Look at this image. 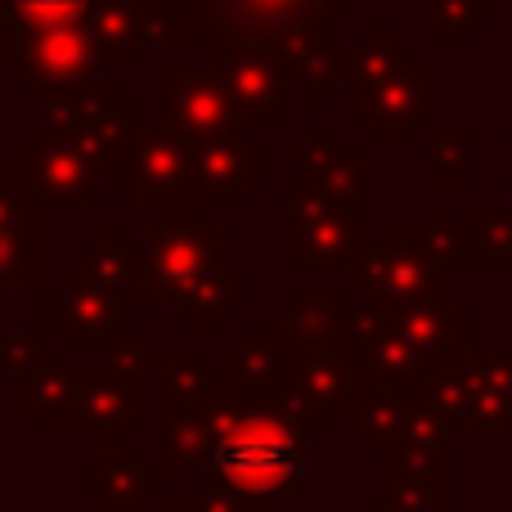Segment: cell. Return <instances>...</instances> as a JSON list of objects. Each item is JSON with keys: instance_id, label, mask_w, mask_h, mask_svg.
<instances>
[{"instance_id": "cell-10", "label": "cell", "mask_w": 512, "mask_h": 512, "mask_svg": "<svg viewBox=\"0 0 512 512\" xmlns=\"http://www.w3.org/2000/svg\"><path fill=\"white\" fill-rule=\"evenodd\" d=\"M14 59L23 68V81H41V86L45 81H95L104 68V54L86 18L18 36Z\"/></svg>"}, {"instance_id": "cell-33", "label": "cell", "mask_w": 512, "mask_h": 512, "mask_svg": "<svg viewBox=\"0 0 512 512\" xmlns=\"http://www.w3.org/2000/svg\"><path fill=\"white\" fill-rule=\"evenodd\" d=\"M95 0H0V18L5 27L18 36L27 32H45V27H59V23H77V18L90 14Z\"/></svg>"}, {"instance_id": "cell-16", "label": "cell", "mask_w": 512, "mask_h": 512, "mask_svg": "<svg viewBox=\"0 0 512 512\" xmlns=\"http://www.w3.org/2000/svg\"><path fill=\"white\" fill-rule=\"evenodd\" d=\"M144 391L135 369H108V373H81L77 378V427L95 432H135L144 423Z\"/></svg>"}, {"instance_id": "cell-35", "label": "cell", "mask_w": 512, "mask_h": 512, "mask_svg": "<svg viewBox=\"0 0 512 512\" xmlns=\"http://www.w3.org/2000/svg\"><path fill=\"white\" fill-rule=\"evenodd\" d=\"M140 41L149 45H185L194 41V23H189L185 0L180 5H140Z\"/></svg>"}, {"instance_id": "cell-42", "label": "cell", "mask_w": 512, "mask_h": 512, "mask_svg": "<svg viewBox=\"0 0 512 512\" xmlns=\"http://www.w3.org/2000/svg\"><path fill=\"white\" fill-rule=\"evenodd\" d=\"M0 176H5V167H0Z\"/></svg>"}, {"instance_id": "cell-30", "label": "cell", "mask_w": 512, "mask_h": 512, "mask_svg": "<svg viewBox=\"0 0 512 512\" xmlns=\"http://www.w3.org/2000/svg\"><path fill=\"white\" fill-rule=\"evenodd\" d=\"M243 292H248L243 270H221V265H216V270L185 297V324L189 328H221L225 315L243 306Z\"/></svg>"}, {"instance_id": "cell-23", "label": "cell", "mask_w": 512, "mask_h": 512, "mask_svg": "<svg viewBox=\"0 0 512 512\" xmlns=\"http://www.w3.org/2000/svg\"><path fill=\"white\" fill-rule=\"evenodd\" d=\"M472 378V432H504L512 427V355L468 346Z\"/></svg>"}, {"instance_id": "cell-6", "label": "cell", "mask_w": 512, "mask_h": 512, "mask_svg": "<svg viewBox=\"0 0 512 512\" xmlns=\"http://www.w3.org/2000/svg\"><path fill=\"white\" fill-rule=\"evenodd\" d=\"M167 81V108L162 122L180 131L185 140H248V122H243L239 104H234L230 86L216 68H185V63H167L162 68Z\"/></svg>"}, {"instance_id": "cell-40", "label": "cell", "mask_w": 512, "mask_h": 512, "mask_svg": "<svg viewBox=\"0 0 512 512\" xmlns=\"http://www.w3.org/2000/svg\"><path fill=\"white\" fill-rule=\"evenodd\" d=\"M508 149H512V113H508Z\"/></svg>"}, {"instance_id": "cell-36", "label": "cell", "mask_w": 512, "mask_h": 512, "mask_svg": "<svg viewBox=\"0 0 512 512\" xmlns=\"http://www.w3.org/2000/svg\"><path fill=\"white\" fill-rule=\"evenodd\" d=\"M36 360H41V333H14L0 346V364L14 373H23L27 364H36Z\"/></svg>"}, {"instance_id": "cell-19", "label": "cell", "mask_w": 512, "mask_h": 512, "mask_svg": "<svg viewBox=\"0 0 512 512\" xmlns=\"http://www.w3.org/2000/svg\"><path fill=\"white\" fill-rule=\"evenodd\" d=\"M418 405H423V391L418 387H382V382L369 378L351 400H346L342 414H346V427L364 441V450L382 454L391 445V436L405 427V418L414 414Z\"/></svg>"}, {"instance_id": "cell-12", "label": "cell", "mask_w": 512, "mask_h": 512, "mask_svg": "<svg viewBox=\"0 0 512 512\" xmlns=\"http://www.w3.org/2000/svg\"><path fill=\"white\" fill-rule=\"evenodd\" d=\"M126 301L90 270H63L59 279V333L68 346H113L122 337Z\"/></svg>"}, {"instance_id": "cell-43", "label": "cell", "mask_w": 512, "mask_h": 512, "mask_svg": "<svg viewBox=\"0 0 512 512\" xmlns=\"http://www.w3.org/2000/svg\"><path fill=\"white\" fill-rule=\"evenodd\" d=\"M495 5H499V0H495Z\"/></svg>"}, {"instance_id": "cell-5", "label": "cell", "mask_w": 512, "mask_h": 512, "mask_svg": "<svg viewBox=\"0 0 512 512\" xmlns=\"http://www.w3.org/2000/svg\"><path fill=\"white\" fill-rule=\"evenodd\" d=\"M450 270L432 252L414 243H364L346 261V288L364 292L378 306H400V301H450Z\"/></svg>"}, {"instance_id": "cell-24", "label": "cell", "mask_w": 512, "mask_h": 512, "mask_svg": "<svg viewBox=\"0 0 512 512\" xmlns=\"http://www.w3.org/2000/svg\"><path fill=\"white\" fill-rule=\"evenodd\" d=\"M140 5L144 0H95L86 14L95 45L104 63H140L144 41H140Z\"/></svg>"}, {"instance_id": "cell-27", "label": "cell", "mask_w": 512, "mask_h": 512, "mask_svg": "<svg viewBox=\"0 0 512 512\" xmlns=\"http://www.w3.org/2000/svg\"><path fill=\"white\" fill-rule=\"evenodd\" d=\"M423 391V405L436 409V414L450 423V432H463L472 427V378H468V355L459 360H441L423 373L418 382Z\"/></svg>"}, {"instance_id": "cell-31", "label": "cell", "mask_w": 512, "mask_h": 512, "mask_svg": "<svg viewBox=\"0 0 512 512\" xmlns=\"http://www.w3.org/2000/svg\"><path fill=\"white\" fill-rule=\"evenodd\" d=\"M468 265H495L512 270V216L495 207H472L468 212Z\"/></svg>"}, {"instance_id": "cell-18", "label": "cell", "mask_w": 512, "mask_h": 512, "mask_svg": "<svg viewBox=\"0 0 512 512\" xmlns=\"http://www.w3.org/2000/svg\"><path fill=\"white\" fill-rule=\"evenodd\" d=\"M36 207L23 171L0 176V283H36Z\"/></svg>"}, {"instance_id": "cell-4", "label": "cell", "mask_w": 512, "mask_h": 512, "mask_svg": "<svg viewBox=\"0 0 512 512\" xmlns=\"http://www.w3.org/2000/svg\"><path fill=\"white\" fill-rule=\"evenodd\" d=\"M288 239H283V261L292 270H319V265H346L364 248V207H342L324 198L310 180L288 185Z\"/></svg>"}, {"instance_id": "cell-2", "label": "cell", "mask_w": 512, "mask_h": 512, "mask_svg": "<svg viewBox=\"0 0 512 512\" xmlns=\"http://www.w3.org/2000/svg\"><path fill=\"white\" fill-rule=\"evenodd\" d=\"M212 414V454L207 481H221L261 512L274 495L297 490L306 477V436L297 405L283 391H243V396L207 400Z\"/></svg>"}, {"instance_id": "cell-25", "label": "cell", "mask_w": 512, "mask_h": 512, "mask_svg": "<svg viewBox=\"0 0 512 512\" xmlns=\"http://www.w3.org/2000/svg\"><path fill=\"white\" fill-rule=\"evenodd\" d=\"M90 490H99L108 512H140V504L149 495H162V477L144 472V463L135 459L131 450H108L104 472L99 477H86Z\"/></svg>"}, {"instance_id": "cell-9", "label": "cell", "mask_w": 512, "mask_h": 512, "mask_svg": "<svg viewBox=\"0 0 512 512\" xmlns=\"http://www.w3.org/2000/svg\"><path fill=\"white\" fill-rule=\"evenodd\" d=\"M427 63L405 59L369 90H346V122L360 126L369 144H405L427 122Z\"/></svg>"}, {"instance_id": "cell-13", "label": "cell", "mask_w": 512, "mask_h": 512, "mask_svg": "<svg viewBox=\"0 0 512 512\" xmlns=\"http://www.w3.org/2000/svg\"><path fill=\"white\" fill-rule=\"evenodd\" d=\"M216 72L225 77L234 104H239L243 122L248 126H283L288 117V72L261 50H230L212 63Z\"/></svg>"}, {"instance_id": "cell-8", "label": "cell", "mask_w": 512, "mask_h": 512, "mask_svg": "<svg viewBox=\"0 0 512 512\" xmlns=\"http://www.w3.org/2000/svg\"><path fill=\"white\" fill-rule=\"evenodd\" d=\"M23 185L41 203H72V207H95L104 194L99 180V158L77 140L72 131L45 122L41 140L27 144L23 153Z\"/></svg>"}, {"instance_id": "cell-21", "label": "cell", "mask_w": 512, "mask_h": 512, "mask_svg": "<svg viewBox=\"0 0 512 512\" xmlns=\"http://www.w3.org/2000/svg\"><path fill=\"white\" fill-rule=\"evenodd\" d=\"M292 360H297V346L288 328H248L243 342L225 355V373L239 378L248 391H288Z\"/></svg>"}, {"instance_id": "cell-11", "label": "cell", "mask_w": 512, "mask_h": 512, "mask_svg": "<svg viewBox=\"0 0 512 512\" xmlns=\"http://www.w3.org/2000/svg\"><path fill=\"white\" fill-rule=\"evenodd\" d=\"M265 180V153L248 140H198L189 158V189L194 203L212 207H243L248 189Z\"/></svg>"}, {"instance_id": "cell-32", "label": "cell", "mask_w": 512, "mask_h": 512, "mask_svg": "<svg viewBox=\"0 0 512 512\" xmlns=\"http://www.w3.org/2000/svg\"><path fill=\"white\" fill-rule=\"evenodd\" d=\"M495 0H427V41L468 45L481 23H490Z\"/></svg>"}, {"instance_id": "cell-41", "label": "cell", "mask_w": 512, "mask_h": 512, "mask_svg": "<svg viewBox=\"0 0 512 512\" xmlns=\"http://www.w3.org/2000/svg\"><path fill=\"white\" fill-rule=\"evenodd\" d=\"M391 5H405V0H391Z\"/></svg>"}, {"instance_id": "cell-17", "label": "cell", "mask_w": 512, "mask_h": 512, "mask_svg": "<svg viewBox=\"0 0 512 512\" xmlns=\"http://www.w3.org/2000/svg\"><path fill=\"white\" fill-rule=\"evenodd\" d=\"M369 382L364 364L355 360L351 346L342 351H315V355H297L292 360V378H288V396L301 405L315 409H346V400Z\"/></svg>"}, {"instance_id": "cell-37", "label": "cell", "mask_w": 512, "mask_h": 512, "mask_svg": "<svg viewBox=\"0 0 512 512\" xmlns=\"http://www.w3.org/2000/svg\"><path fill=\"white\" fill-rule=\"evenodd\" d=\"M198 508L203 512H248V504H243L230 486H221V481H203V490H198Z\"/></svg>"}, {"instance_id": "cell-14", "label": "cell", "mask_w": 512, "mask_h": 512, "mask_svg": "<svg viewBox=\"0 0 512 512\" xmlns=\"http://www.w3.org/2000/svg\"><path fill=\"white\" fill-rule=\"evenodd\" d=\"M400 337L427 360V369L441 360H459L472 346V319L468 310H454L450 301H400L382 306Z\"/></svg>"}, {"instance_id": "cell-39", "label": "cell", "mask_w": 512, "mask_h": 512, "mask_svg": "<svg viewBox=\"0 0 512 512\" xmlns=\"http://www.w3.org/2000/svg\"><path fill=\"white\" fill-rule=\"evenodd\" d=\"M508 216H512V171H508Z\"/></svg>"}, {"instance_id": "cell-15", "label": "cell", "mask_w": 512, "mask_h": 512, "mask_svg": "<svg viewBox=\"0 0 512 512\" xmlns=\"http://www.w3.org/2000/svg\"><path fill=\"white\" fill-rule=\"evenodd\" d=\"M288 337L297 355L342 351L346 319H351V288H288Z\"/></svg>"}, {"instance_id": "cell-26", "label": "cell", "mask_w": 512, "mask_h": 512, "mask_svg": "<svg viewBox=\"0 0 512 512\" xmlns=\"http://www.w3.org/2000/svg\"><path fill=\"white\" fill-rule=\"evenodd\" d=\"M364 512H450V463L409 477H391L387 490L369 495Z\"/></svg>"}, {"instance_id": "cell-29", "label": "cell", "mask_w": 512, "mask_h": 512, "mask_svg": "<svg viewBox=\"0 0 512 512\" xmlns=\"http://www.w3.org/2000/svg\"><path fill=\"white\" fill-rule=\"evenodd\" d=\"M472 131L463 122H436L427 131V180L432 189H463L472 180L468 167Z\"/></svg>"}, {"instance_id": "cell-38", "label": "cell", "mask_w": 512, "mask_h": 512, "mask_svg": "<svg viewBox=\"0 0 512 512\" xmlns=\"http://www.w3.org/2000/svg\"><path fill=\"white\" fill-rule=\"evenodd\" d=\"M162 512H203V508H198V495H167Z\"/></svg>"}, {"instance_id": "cell-3", "label": "cell", "mask_w": 512, "mask_h": 512, "mask_svg": "<svg viewBox=\"0 0 512 512\" xmlns=\"http://www.w3.org/2000/svg\"><path fill=\"white\" fill-rule=\"evenodd\" d=\"M221 248L225 234L203 221V203L167 207V221L140 248V283L131 306L162 310L171 301H185L221 265Z\"/></svg>"}, {"instance_id": "cell-28", "label": "cell", "mask_w": 512, "mask_h": 512, "mask_svg": "<svg viewBox=\"0 0 512 512\" xmlns=\"http://www.w3.org/2000/svg\"><path fill=\"white\" fill-rule=\"evenodd\" d=\"M207 454H212V414H207V405L171 409V423L162 432V468L167 472L207 468Z\"/></svg>"}, {"instance_id": "cell-22", "label": "cell", "mask_w": 512, "mask_h": 512, "mask_svg": "<svg viewBox=\"0 0 512 512\" xmlns=\"http://www.w3.org/2000/svg\"><path fill=\"white\" fill-rule=\"evenodd\" d=\"M387 468L391 477H409V472H427V468H445L450 463V423H445L436 409L418 405L405 418L396 436H391L387 450Z\"/></svg>"}, {"instance_id": "cell-1", "label": "cell", "mask_w": 512, "mask_h": 512, "mask_svg": "<svg viewBox=\"0 0 512 512\" xmlns=\"http://www.w3.org/2000/svg\"><path fill=\"white\" fill-rule=\"evenodd\" d=\"M351 5L360 0H185L207 63L230 50H261L310 104L342 86V41H328V32L346 23Z\"/></svg>"}, {"instance_id": "cell-20", "label": "cell", "mask_w": 512, "mask_h": 512, "mask_svg": "<svg viewBox=\"0 0 512 512\" xmlns=\"http://www.w3.org/2000/svg\"><path fill=\"white\" fill-rule=\"evenodd\" d=\"M306 180L324 198L342 207H364V185H369V162H364L360 144H328L324 126L306 131Z\"/></svg>"}, {"instance_id": "cell-34", "label": "cell", "mask_w": 512, "mask_h": 512, "mask_svg": "<svg viewBox=\"0 0 512 512\" xmlns=\"http://www.w3.org/2000/svg\"><path fill=\"white\" fill-rule=\"evenodd\" d=\"M90 274H99V279L108 283V288L117 292V297L131 306V297H135V283H140V252L135 248H126L122 243V234L117 230H108L104 239L95 243V252H90V265H86Z\"/></svg>"}, {"instance_id": "cell-7", "label": "cell", "mask_w": 512, "mask_h": 512, "mask_svg": "<svg viewBox=\"0 0 512 512\" xmlns=\"http://www.w3.org/2000/svg\"><path fill=\"white\" fill-rule=\"evenodd\" d=\"M189 158L194 140L162 126H140L126 144V203L131 207H185L194 203L189 189Z\"/></svg>"}]
</instances>
